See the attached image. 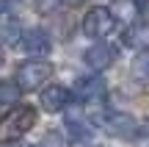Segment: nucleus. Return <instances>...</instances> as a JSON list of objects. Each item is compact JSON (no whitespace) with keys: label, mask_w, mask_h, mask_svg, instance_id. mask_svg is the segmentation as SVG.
Listing matches in <instances>:
<instances>
[{"label":"nucleus","mask_w":149,"mask_h":147,"mask_svg":"<svg viewBox=\"0 0 149 147\" xmlns=\"http://www.w3.org/2000/svg\"><path fill=\"white\" fill-rule=\"evenodd\" d=\"M50 78H53V64H50L47 58H28V61H22V64L17 67V75L11 78V81L19 86L22 94H28V92L44 89Z\"/></svg>","instance_id":"obj_1"},{"label":"nucleus","mask_w":149,"mask_h":147,"mask_svg":"<svg viewBox=\"0 0 149 147\" xmlns=\"http://www.w3.org/2000/svg\"><path fill=\"white\" fill-rule=\"evenodd\" d=\"M36 125V108L33 106H17L0 120V142H19L31 128Z\"/></svg>","instance_id":"obj_2"},{"label":"nucleus","mask_w":149,"mask_h":147,"mask_svg":"<svg viewBox=\"0 0 149 147\" xmlns=\"http://www.w3.org/2000/svg\"><path fill=\"white\" fill-rule=\"evenodd\" d=\"M108 94V86L100 75H83L72 83L69 89V97L74 106H94V103H102Z\"/></svg>","instance_id":"obj_3"},{"label":"nucleus","mask_w":149,"mask_h":147,"mask_svg":"<svg viewBox=\"0 0 149 147\" xmlns=\"http://www.w3.org/2000/svg\"><path fill=\"white\" fill-rule=\"evenodd\" d=\"M113 28H116V22H113L108 6H91L83 14V33L88 39H94V42H102Z\"/></svg>","instance_id":"obj_4"},{"label":"nucleus","mask_w":149,"mask_h":147,"mask_svg":"<svg viewBox=\"0 0 149 147\" xmlns=\"http://www.w3.org/2000/svg\"><path fill=\"white\" fill-rule=\"evenodd\" d=\"M100 125H102V131H105L108 136H113V139L138 136V120H135L133 114H127V111H108V114H102Z\"/></svg>","instance_id":"obj_5"},{"label":"nucleus","mask_w":149,"mask_h":147,"mask_svg":"<svg viewBox=\"0 0 149 147\" xmlns=\"http://www.w3.org/2000/svg\"><path fill=\"white\" fill-rule=\"evenodd\" d=\"M113 61H116V47L108 44V42H94V44L83 53V64L88 67L91 72H97V75L105 72V70H111Z\"/></svg>","instance_id":"obj_6"},{"label":"nucleus","mask_w":149,"mask_h":147,"mask_svg":"<svg viewBox=\"0 0 149 147\" xmlns=\"http://www.w3.org/2000/svg\"><path fill=\"white\" fill-rule=\"evenodd\" d=\"M14 47L22 50V53H28V56H47L50 50H53V42H50L47 31H42V28H28V31H22V36L17 39Z\"/></svg>","instance_id":"obj_7"},{"label":"nucleus","mask_w":149,"mask_h":147,"mask_svg":"<svg viewBox=\"0 0 149 147\" xmlns=\"http://www.w3.org/2000/svg\"><path fill=\"white\" fill-rule=\"evenodd\" d=\"M39 106H42L47 114H61L72 106V97H69V89L66 86H58V83H47L39 94Z\"/></svg>","instance_id":"obj_8"},{"label":"nucleus","mask_w":149,"mask_h":147,"mask_svg":"<svg viewBox=\"0 0 149 147\" xmlns=\"http://www.w3.org/2000/svg\"><path fill=\"white\" fill-rule=\"evenodd\" d=\"M113 22H124V25H133L138 20V3L135 0H111L108 6Z\"/></svg>","instance_id":"obj_9"},{"label":"nucleus","mask_w":149,"mask_h":147,"mask_svg":"<svg viewBox=\"0 0 149 147\" xmlns=\"http://www.w3.org/2000/svg\"><path fill=\"white\" fill-rule=\"evenodd\" d=\"M22 36V22L11 11H0V39L3 44H17V39Z\"/></svg>","instance_id":"obj_10"},{"label":"nucleus","mask_w":149,"mask_h":147,"mask_svg":"<svg viewBox=\"0 0 149 147\" xmlns=\"http://www.w3.org/2000/svg\"><path fill=\"white\" fill-rule=\"evenodd\" d=\"M124 44L127 47H135L141 53V50L149 47V25L146 22H133V25H127V31H124Z\"/></svg>","instance_id":"obj_11"},{"label":"nucleus","mask_w":149,"mask_h":147,"mask_svg":"<svg viewBox=\"0 0 149 147\" xmlns=\"http://www.w3.org/2000/svg\"><path fill=\"white\" fill-rule=\"evenodd\" d=\"M133 75L138 78V81H149V47L141 50V53L135 56V61H133Z\"/></svg>","instance_id":"obj_12"},{"label":"nucleus","mask_w":149,"mask_h":147,"mask_svg":"<svg viewBox=\"0 0 149 147\" xmlns=\"http://www.w3.org/2000/svg\"><path fill=\"white\" fill-rule=\"evenodd\" d=\"M19 97H22V92L14 81H0V103H17Z\"/></svg>","instance_id":"obj_13"},{"label":"nucleus","mask_w":149,"mask_h":147,"mask_svg":"<svg viewBox=\"0 0 149 147\" xmlns=\"http://www.w3.org/2000/svg\"><path fill=\"white\" fill-rule=\"evenodd\" d=\"M61 3H64V0H36V8H39V11H44V14H47V11H53V8H58Z\"/></svg>","instance_id":"obj_14"},{"label":"nucleus","mask_w":149,"mask_h":147,"mask_svg":"<svg viewBox=\"0 0 149 147\" xmlns=\"http://www.w3.org/2000/svg\"><path fill=\"white\" fill-rule=\"evenodd\" d=\"M138 3V20L149 25V0H135Z\"/></svg>","instance_id":"obj_15"},{"label":"nucleus","mask_w":149,"mask_h":147,"mask_svg":"<svg viewBox=\"0 0 149 147\" xmlns=\"http://www.w3.org/2000/svg\"><path fill=\"white\" fill-rule=\"evenodd\" d=\"M3 61H6V50H3V44H0V67H3Z\"/></svg>","instance_id":"obj_16"},{"label":"nucleus","mask_w":149,"mask_h":147,"mask_svg":"<svg viewBox=\"0 0 149 147\" xmlns=\"http://www.w3.org/2000/svg\"><path fill=\"white\" fill-rule=\"evenodd\" d=\"M25 147H42V144H25Z\"/></svg>","instance_id":"obj_17"}]
</instances>
